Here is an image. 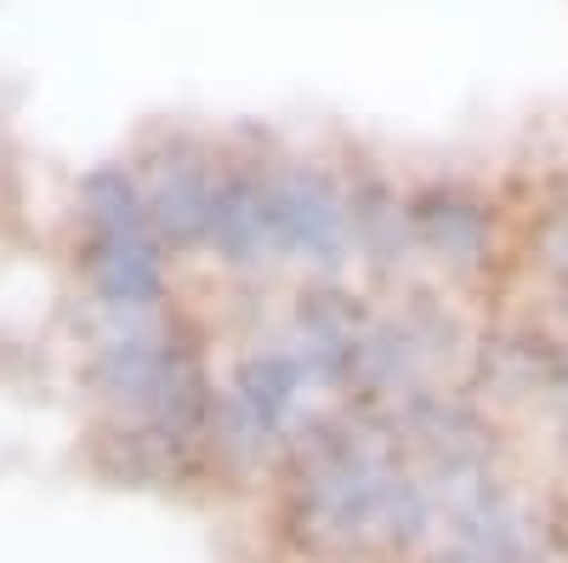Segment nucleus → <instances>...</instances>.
I'll list each match as a JSON object with an SVG mask.
<instances>
[{
    "label": "nucleus",
    "instance_id": "obj_1",
    "mask_svg": "<svg viewBox=\"0 0 568 563\" xmlns=\"http://www.w3.org/2000/svg\"><path fill=\"white\" fill-rule=\"evenodd\" d=\"M91 382H98L103 399L160 421L171 433H187V439H194V428L211 410V388H205L194 353L171 348V342H114L91 359Z\"/></svg>",
    "mask_w": 568,
    "mask_h": 563
},
{
    "label": "nucleus",
    "instance_id": "obj_2",
    "mask_svg": "<svg viewBox=\"0 0 568 563\" xmlns=\"http://www.w3.org/2000/svg\"><path fill=\"white\" fill-rule=\"evenodd\" d=\"M278 251H307L313 262L347 257V200L313 171H291L267 182Z\"/></svg>",
    "mask_w": 568,
    "mask_h": 563
},
{
    "label": "nucleus",
    "instance_id": "obj_3",
    "mask_svg": "<svg viewBox=\"0 0 568 563\" xmlns=\"http://www.w3.org/2000/svg\"><path fill=\"white\" fill-rule=\"evenodd\" d=\"M85 273L109 308H154L165 296V268L149 233H98Z\"/></svg>",
    "mask_w": 568,
    "mask_h": 563
},
{
    "label": "nucleus",
    "instance_id": "obj_4",
    "mask_svg": "<svg viewBox=\"0 0 568 563\" xmlns=\"http://www.w3.org/2000/svg\"><path fill=\"white\" fill-rule=\"evenodd\" d=\"M211 245H216L227 262H262V251H278L267 182H256V177H227V182H216Z\"/></svg>",
    "mask_w": 568,
    "mask_h": 563
},
{
    "label": "nucleus",
    "instance_id": "obj_5",
    "mask_svg": "<svg viewBox=\"0 0 568 563\" xmlns=\"http://www.w3.org/2000/svg\"><path fill=\"white\" fill-rule=\"evenodd\" d=\"M302 393V364L284 359V353H256L233 370V421L251 433V439H267L284 428Z\"/></svg>",
    "mask_w": 568,
    "mask_h": 563
},
{
    "label": "nucleus",
    "instance_id": "obj_6",
    "mask_svg": "<svg viewBox=\"0 0 568 563\" xmlns=\"http://www.w3.org/2000/svg\"><path fill=\"white\" fill-rule=\"evenodd\" d=\"M409 222H415L420 240L455 268H478L484 251H489V211L466 194H449V188L444 194H420L409 205Z\"/></svg>",
    "mask_w": 568,
    "mask_h": 563
},
{
    "label": "nucleus",
    "instance_id": "obj_7",
    "mask_svg": "<svg viewBox=\"0 0 568 563\" xmlns=\"http://www.w3.org/2000/svg\"><path fill=\"white\" fill-rule=\"evenodd\" d=\"M455 530H460L466 546L489 552L495 563H524V557H529V546H524V519L511 512L506 495H495V490L484 484V473L466 479V484H455Z\"/></svg>",
    "mask_w": 568,
    "mask_h": 563
},
{
    "label": "nucleus",
    "instance_id": "obj_8",
    "mask_svg": "<svg viewBox=\"0 0 568 563\" xmlns=\"http://www.w3.org/2000/svg\"><path fill=\"white\" fill-rule=\"evenodd\" d=\"M211 205H216V182L200 165H176L160 177V188L149 194V217L160 228V240L171 245H194L211 240Z\"/></svg>",
    "mask_w": 568,
    "mask_h": 563
},
{
    "label": "nucleus",
    "instance_id": "obj_9",
    "mask_svg": "<svg viewBox=\"0 0 568 563\" xmlns=\"http://www.w3.org/2000/svg\"><path fill=\"white\" fill-rule=\"evenodd\" d=\"M80 205H85V222L98 233H149L154 217H149V200L142 188L131 182L125 165H98L85 182H80Z\"/></svg>",
    "mask_w": 568,
    "mask_h": 563
},
{
    "label": "nucleus",
    "instance_id": "obj_10",
    "mask_svg": "<svg viewBox=\"0 0 568 563\" xmlns=\"http://www.w3.org/2000/svg\"><path fill=\"white\" fill-rule=\"evenodd\" d=\"M546 257H551V268L568 273V211H557L551 228H546Z\"/></svg>",
    "mask_w": 568,
    "mask_h": 563
},
{
    "label": "nucleus",
    "instance_id": "obj_11",
    "mask_svg": "<svg viewBox=\"0 0 568 563\" xmlns=\"http://www.w3.org/2000/svg\"><path fill=\"white\" fill-rule=\"evenodd\" d=\"M433 563H495L489 552H478V546H449V552H438Z\"/></svg>",
    "mask_w": 568,
    "mask_h": 563
}]
</instances>
